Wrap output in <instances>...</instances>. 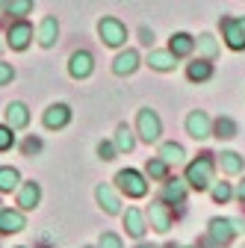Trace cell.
Wrapping results in <instances>:
<instances>
[{"instance_id": "6da1fadb", "label": "cell", "mask_w": 245, "mask_h": 248, "mask_svg": "<svg viewBox=\"0 0 245 248\" xmlns=\"http://www.w3.org/2000/svg\"><path fill=\"white\" fill-rule=\"evenodd\" d=\"M213 169H216L213 154H198V160H192L189 169H186V180H189L192 189H198V192L210 189L213 186Z\"/></svg>"}, {"instance_id": "7a4b0ae2", "label": "cell", "mask_w": 245, "mask_h": 248, "mask_svg": "<svg viewBox=\"0 0 245 248\" xmlns=\"http://www.w3.org/2000/svg\"><path fill=\"white\" fill-rule=\"evenodd\" d=\"M115 183H118V189L124 192V195H130V198H142L148 192V180L136 169H121L115 174Z\"/></svg>"}, {"instance_id": "3957f363", "label": "cell", "mask_w": 245, "mask_h": 248, "mask_svg": "<svg viewBox=\"0 0 245 248\" xmlns=\"http://www.w3.org/2000/svg\"><path fill=\"white\" fill-rule=\"evenodd\" d=\"M136 127H139V136L145 142H157L160 133H163V124H160V115L151 109V107H142L139 115H136Z\"/></svg>"}, {"instance_id": "277c9868", "label": "cell", "mask_w": 245, "mask_h": 248, "mask_svg": "<svg viewBox=\"0 0 245 248\" xmlns=\"http://www.w3.org/2000/svg\"><path fill=\"white\" fill-rule=\"evenodd\" d=\"M98 33H101V42L109 45V47H121L127 42V27L121 24L118 18H101Z\"/></svg>"}, {"instance_id": "5b68a950", "label": "cell", "mask_w": 245, "mask_h": 248, "mask_svg": "<svg viewBox=\"0 0 245 248\" xmlns=\"http://www.w3.org/2000/svg\"><path fill=\"white\" fill-rule=\"evenodd\" d=\"M207 231H210V239L216 242V245H230L233 233H239V231H245V228H242L239 222H233V219H210Z\"/></svg>"}, {"instance_id": "8992f818", "label": "cell", "mask_w": 245, "mask_h": 248, "mask_svg": "<svg viewBox=\"0 0 245 248\" xmlns=\"http://www.w3.org/2000/svg\"><path fill=\"white\" fill-rule=\"evenodd\" d=\"M222 36L230 50H245V18H222Z\"/></svg>"}, {"instance_id": "52a82bcc", "label": "cell", "mask_w": 245, "mask_h": 248, "mask_svg": "<svg viewBox=\"0 0 245 248\" xmlns=\"http://www.w3.org/2000/svg\"><path fill=\"white\" fill-rule=\"evenodd\" d=\"M33 39V27H30L24 18H15V24H9V33H6V45L12 50H24Z\"/></svg>"}, {"instance_id": "ba28073f", "label": "cell", "mask_w": 245, "mask_h": 248, "mask_svg": "<svg viewBox=\"0 0 245 248\" xmlns=\"http://www.w3.org/2000/svg\"><path fill=\"white\" fill-rule=\"evenodd\" d=\"M68 71L74 80H86L92 71H95V56L89 50H74L71 53V62H68Z\"/></svg>"}, {"instance_id": "9c48e42d", "label": "cell", "mask_w": 245, "mask_h": 248, "mask_svg": "<svg viewBox=\"0 0 245 248\" xmlns=\"http://www.w3.org/2000/svg\"><path fill=\"white\" fill-rule=\"evenodd\" d=\"M45 127L47 130H62L65 124L71 121V107L68 104H53V107H47L45 109Z\"/></svg>"}, {"instance_id": "30bf717a", "label": "cell", "mask_w": 245, "mask_h": 248, "mask_svg": "<svg viewBox=\"0 0 245 248\" xmlns=\"http://www.w3.org/2000/svg\"><path fill=\"white\" fill-rule=\"evenodd\" d=\"M148 219H151V228H154V231L166 233L171 228V210H168V204L166 201H154V204L148 207Z\"/></svg>"}, {"instance_id": "8fae6325", "label": "cell", "mask_w": 245, "mask_h": 248, "mask_svg": "<svg viewBox=\"0 0 245 248\" xmlns=\"http://www.w3.org/2000/svg\"><path fill=\"white\" fill-rule=\"evenodd\" d=\"M186 130H189L192 139H207V136L213 133V124H210L207 112H201V109L189 112V118H186Z\"/></svg>"}, {"instance_id": "7c38bea8", "label": "cell", "mask_w": 245, "mask_h": 248, "mask_svg": "<svg viewBox=\"0 0 245 248\" xmlns=\"http://www.w3.org/2000/svg\"><path fill=\"white\" fill-rule=\"evenodd\" d=\"M42 201V189H39V183L33 180H27L24 186H18V207L21 210H36Z\"/></svg>"}, {"instance_id": "4fadbf2b", "label": "cell", "mask_w": 245, "mask_h": 248, "mask_svg": "<svg viewBox=\"0 0 245 248\" xmlns=\"http://www.w3.org/2000/svg\"><path fill=\"white\" fill-rule=\"evenodd\" d=\"M3 118H6V124H9L12 130H18V127H27V124H30V109H27V104L12 101V104L6 107Z\"/></svg>"}, {"instance_id": "5bb4252c", "label": "cell", "mask_w": 245, "mask_h": 248, "mask_svg": "<svg viewBox=\"0 0 245 248\" xmlns=\"http://www.w3.org/2000/svg\"><path fill=\"white\" fill-rule=\"evenodd\" d=\"M24 228H27V222H24L21 210H3L0 207V233H18Z\"/></svg>"}, {"instance_id": "9a60e30c", "label": "cell", "mask_w": 245, "mask_h": 248, "mask_svg": "<svg viewBox=\"0 0 245 248\" xmlns=\"http://www.w3.org/2000/svg\"><path fill=\"white\" fill-rule=\"evenodd\" d=\"M139 68V53L136 50H121L118 56H115V62H112V71L118 74V77H127V74H133Z\"/></svg>"}, {"instance_id": "2e32d148", "label": "cell", "mask_w": 245, "mask_h": 248, "mask_svg": "<svg viewBox=\"0 0 245 248\" xmlns=\"http://www.w3.org/2000/svg\"><path fill=\"white\" fill-rule=\"evenodd\" d=\"M95 195H98V204H101V210H107L109 216H115V213L121 210V201H118V195L112 192V186L101 183L98 189H95Z\"/></svg>"}, {"instance_id": "e0dca14e", "label": "cell", "mask_w": 245, "mask_h": 248, "mask_svg": "<svg viewBox=\"0 0 245 248\" xmlns=\"http://www.w3.org/2000/svg\"><path fill=\"white\" fill-rule=\"evenodd\" d=\"M148 65L157 68V71H174L177 56H174L171 50H151V53H148Z\"/></svg>"}, {"instance_id": "ac0fdd59", "label": "cell", "mask_w": 245, "mask_h": 248, "mask_svg": "<svg viewBox=\"0 0 245 248\" xmlns=\"http://www.w3.org/2000/svg\"><path fill=\"white\" fill-rule=\"evenodd\" d=\"M183 198H186V183L183 180H168L166 177V189H163V201L166 204H183Z\"/></svg>"}, {"instance_id": "d6986e66", "label": "cell", "mask_w": 245, "mask_h": 248, "mask_svg": "<svg viewBox=\"0 0 245 248\" xmlns=\"http://www.w3.org/2000/svg\"><path fill=\"white\" fill-rule=\"evenodd\" d=\"M192 47H195V39H192L189 33H174L171 42H168V50H171L177 59H180V56H189Z\"/></svg>"}, {"instance_id": "ffe728a7", "label": "cell", "mask_w": 245, "mask_h": 248, "mask_svg": "<svg viewBox=\"0 0 245 248\" xmlns=\"http://www.w3.org/2000/svg\"><path fill=\"white\" fill-rule=\"evenodd\" d=\"M56 36H59V24H56V18H45L42 27H39V45H42V47H53Z\"/></svg>"}, {"instance_id": "44dd1931", "label": "cell", "mask_w": 245, "mask_h": 248, "mask_svg": "<svg viewBox=\"0 0 245 248\" xmlns=\"http://www.w3.org/2000/svg\"><path fill=\"white\" fill-rule=\"evenodd\" d=\"M124 228H127V233L130 236H136V239H142L145 236V219H142V213L139 210H127L124 213Z\"/></svg>"}, {"instance_id": "7402d4cb", "label": "cell", "mask_w": 245, "mask_h": 248, "mask_svg": "<svg viewBox=\"0 0 245 248\" xmlns=\"http://www.w3.org/2000/svg\"><path fill=\"white\" fill-rule=\"evenodd\" d=\"M21 186V174L12 166H0V192H15Z\"/></svg>"}, {"instance_id": "603a6c76", "label": "cell", "mask_w": 245, "mask_h": 248, "mask_svg": "<svg viewBox=\"0 0 245 248\" xmlns=\"http://www.w3.org/2000/svg\"><path fill=\"white\" fill-rule=\"evenodd\" d=\"M186 77H189L192 83H204V80H210V77H213V65H210V62H204V59H198V62H189Z\"/></svg>"}, {"instance_id": "cb8c5ba5", "label": "cell", "mask_w": 245, "mask_h": 248, "mask_svg": "<svg viewBox=\"0 0 245 248\" xmlns=\"http://www.w3.org/2000/svg\"><path fill=\"white\" fill-rule=\"evenodd\" d=\"M115 148L118 151H133L136 148V139H133V130L127 127V124H118V130H115Z\"/></svg>"}, {"instance_id": "d4e9b609", "label": "cell", "mask_w": 245, "mask_h": 248, "mask_svg": "<svg viewBox=\"0 0 245 248\" xmlns=\"http://www.w3.org/2000/svg\"><path fill=\"white\" fill-rule=\"evenodd\" d=\"M219 163H222V171H228V174H239L242 171V157L236 151H222V157H219Z\"/></svg>"}, {"instance_id": "484cf974", "label": "cell", "mask_w": 245, "mask_h": 248, "mask_svg": "<svg viewBox=\"0 0 245 248\" xmlns=\"http://www.w3.org/2000/svg\"><path fill=\"white\" fill-rule=\"evenodd\" d=\"M145 171H148V177H151V180H166V177H168V163H166L163 157H157V160H148Z\"/></svg>"}, {"instance_id": "4316f807", "label": "cell", "mask_w": 245, "mask_h": 248, "mask_svg": "<svg viewBox=\"0 0 245 248\" xmlns=\"http://www.w3.org/2000/svg\"><path fill=\"white\" fill-rule=\"evenodd\" d=\"M3 12L12 15V18H24V15L33 12V0H9V3L3 6Z\"/></svg>"}, {"instance_id": "83f0119b", "label": "cell", "mask_w": 245, "mask_h": 248, "mask_svg": "<svg viewBox=\"0 0 245 248\" xmlns=\"http://www.w3.org/2000/svg\"><path fill=\"white\" fill-rule=\"evenodd\" d=\"M160 157H163L166 163H180L186 154H183V148H180L177 142H163V145H160Z\"/></svg>"}, {"instance_id": "f1b7e54d", "label": "cell", "mask_w": 245, "mask_h": 248, "mask_svg": "<svg viewBox=\"0 0 245 248\" xmlns=\"http://www.w3.org/2000/svg\"><path fill=\"white\" fill-rule=\"evenodd\" d=\"M195 45H198V50L207 56V59H213V56H216L219 53V45H216V39H213L210 33H204V36H198L195 39Z\"/></svg>"}, {"instance_id": "f546056e", "label": "cell", "mask_w": 245, "mask_h": 248, "mask_svg": "<svg viewBox=\"0 0 245 248\" xmlns=\"http://www.w3.org/2000/svg\"><path fill=\"white\" fill-rule=\"evenodd\" d=\"M213 130H216V136H219V139H230V136H236V121L225 115V118H219V121H216V127H213Z\"/></svg>"}, {"instance_id": "4dcf8cb0", "label": "cell", "mask_w": 245, "mask_h": 248, "mask_svg": "<svg viewBox=\"0 0 245 248\" xmlns=\"http://www.w3.org/2000/svg\"><path fill=\"white\" fill-rule=\"evenodd\" d=\"M230 195H233V189H230V183L219 180L216 186H213V201H216V204H225V201H230Z\"/></svg>"}, {"instance_id": "1f68e13d", "label": "cell", "mask_w": 245, "mask_h": 248, "mask_svg": "<svg viewBox=\"0 0 245 248\" xmlns=\"http://www.w3.org/2000/svg\"><path fill=\"white\" fill-rule=\"evenodd\" d=\"M15 145V133H12V127L9 124H0V151H9Z\"/></svg>"}, {"instance_id": "d6a6232c", "label": "cell", "mask_w": 245, "mask_h": 248, "mask_svg": "<svg viewBox=\"0 0 245 248\" xmlns=\"http://www.w3.org/2000/svg\"><path fill=\"white\" fill-rule=\"evenodd\" d=\"M98 248H124V245H121V239H118L115 233H101Z\"/></svg>"}, {"instance_id": "836d02e7", "label": "cell", "mask_w": 245, "mask_h": 248, "mask_svg": "<svg viewBox=\"0 0 245 248\" xmlns=\"http://www.w3.org/2000/svg\"><path fill=\"white\" fill-rule=\"evenodd\" d=\"M12 80H15V68L9 62H0V86H9Z\"/></svg>"}, {"instance_id": "e575fe53", "label": "cell", "mask_w": 245, "mask_h": 248, "mask_svg": "<svg viewBox=\"0 0 245 248\" xmlns=\"http://www.w3.org/2000/svg\"><path fill=\"white\" fill-rule=\"evenodd\" d=\"M115 151H118V148H115L112 142H101V145H98V157H101V160H115Z\"/></svg>"}, {"instance_id": "d590c367", "label": "cell", "mask_w": 245, "mask_h": 248, "mask_svg": "<svg viewBox=\"0 0 245 248\" xmlns=\"http://www.w3.org/2000/svg\"><path fill=\"white\" fill-rule=\"evenodd\" d=\"M42 151V139H36V136H30L27 142H24V154L30 157V154H39Z\"/></svg>"}, {"instance_id": "8d00e7d4", "label": "cell", "mask_w": 245, "mask_h": 248, "mask_svg": "<svg viewBox=\"0 0 245 248\" xmlns=\"http://www.w3.org/2000/svg\"><path fill=\"white\" fill-rule=\"evenodd\" d=\"M139 36H142V42H145V45H151V42H154V33H151L148 27H142V30H139Z\"/></svg>"}, {"instance_id": "74e56055", "label": "cell", "mask_w": 245, "mask_h": 248, "mask_svg": "<svg viewBox=\"0 0 245 248\" xmlns=\"http://www.w3.org/2000/svg\"><path fill=\"white\" fill-rule=\"evenodd\" d=\"M236 195H239V201H242V204H245V180H242V183H239V189H236Z\"/></svg>"}, {"instance_id": "f35d334b", "label": "cell", "mask_w": 245, "mask_h": 248, "mask_svg": "<svg viewBox=\"0 0 245 248\" xmlns=\"http://www.w3.org/2000/svg\"><path fill=\"white\" fill-rule=\"evenodd\" d=\"M136 248H157V245H145V242H142V245H136Z\"/></svg>"}, {"instance_id": "ab89813d", "label": "cell", "mask_w": 245, "mask_h": 248, "mask_svg": "<svg viewBox=\"0 0 245 248\" xmlns=\"http://www.w3.org/2000/svg\"><path fill=\"white\" fill-rule=\"evenodd\" d=\"M6 3H9V0H0V9H3V6H6Z\"/></svg>"}, {"instance_id": "60d3db41", "label": "cell", "mask_w": 245, "mask_h": 248, "mask_svg": "<svg viewBox=\"0 0 245 248\" xmlns=\"http://www.w3.org/2000/svg\"><path fill=\"white\" fill-rule=\"evenodd\" d=\"M0 50H3V42H0Z\"/></svg>"}, {"instance_id": "b9f144b4", "label": "cell", "mask_w": 245, "mask_h": 248, "mask_svg": "<svg viewBox=\"0 0 245 248\" xmlns=\"http://www.w3.org/2000/svg\"><path fill=\"white\" fill-rule=\"evenodd\" d=\"M18 248H24V245H18Z\"/></svg>"}]
</instances>
